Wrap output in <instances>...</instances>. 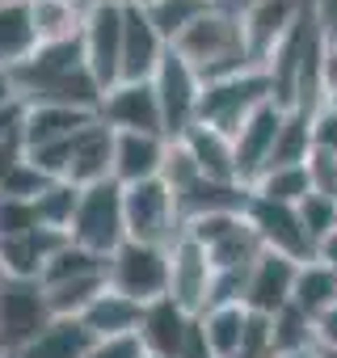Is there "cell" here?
I'll list each match as a JSON object with an SVG mask.
<instances>
[{
	"mask_svg": "<svg viewBox=\"0 0 337 358\" xmlns=\"http://www.w3.org/2000/svg\"><path fill=\"white\" fill-rule=\"evenodd\" d=\"M13 85L30 106H72V110H93L101 106V85L85 64V43H43L22 68H13Z\"/></svg>",
	"mask_w": 337,
	"mask_h": 358,
	"instance_id": "6da1fadb",
	"label": "cell"
},
{
	"mask_svg": "<svg viewBox=\"0 0 337 358\" xmlns=\"http://www.w3.org/2000/svg\"><path fill=\"white\" fill-rule=\"evenodd\" d=\"M173 51L203 76V85L241 76V72H249V68H261V64L253 59V51H249L245 13L232 9V5H224V0H220V5H215L203 22H194V26L173 43Z\"/></svg>",
	"mask_w": 337,
	"mask_h": 358,
	"instance_id": "7a4b0ae2",
	"label": "cell"
},
{
	"mask_svg": "<svg viewBox=\"0 0 337 358\" xmlns=\"http://www.w3.org/2000/svg\"><path fill=\"white\" fill-rule=\"evenodd\" d=\"M274 101V89H270V76L266 68H249L241 76H228V80H211L203 85V101H199V122L203 127H215L224 131L228 139L241 135V127Z\"/></svg>",
	"mask_w": 337,
	"mask_h": 358,
	"instance_id": "3957f363",
	"label": "cell"
},
{
	"mask_svg": "<svg viewBox=\"0 0 337 358\" xmlns=\"http://www.w3.org/2000/svg\"><path fill=\"white\" fill-rule=\"evenodd\" d=\"M68 241L89 249V253H118L127 245V211H122V186L114 182H97L89 190H80V207L76 220L68 228Z\"/></svg>",
	"mask_w": 337,
	"mask_h": 358,
	"instance_id": "277c9868",
	"label": "cell"
},
{
	"mask_svg": "<svg viewBox=\"0 0 337 358\" xmlns=\"http://www.w3.org/2000/svg\"><path fill=\"white\" fill-rule=\"evenodd\" d=\"M122 211H127V241L160 245V249H173L182 241L178 194L160 177L139 182V186H122Z\"/></svg>",
	"mask_w": 337,
	"mask_h": 358,
	"instance_id": "5b68a950",
	"label": "cell"
},
{
	"mask_svg": "<svg viewBox=\"0 0 337 358\" xmlns=\"http://www.w3.org/2000/svg\"><path fill=\"white\" fill-rule=\"evenodd\" d=\"M55 320L38 278H9L0 287V354L17 358Z\"/></svg>",
	"mask_w": 337,
	"mask_h": 358,
	"instance_id": "8992f818",
	"label": "cell"
},
{
	"mask_svg": "<svg viewBox=\"0 0 337 358\" xmlns=\"http://www.w3.org/2000/svg\"><path fill=\"white\" fill-rule=\"evenodd\" d=\"M122 22H127V0H93L85 13V64L97 76L101 93H110L122 80Z\"/></svg>",
	"mask_w": 337,
	"mask_h": 358,
	"instance_id": "52a82bcc",
	"label": "cell"
},
{
	"mask_svg": "<svg viewBox=\"0 0 337 358\" xmlns=\"http://www.w3.org/2000/svg\"><path fill=\"white\" fill-rule=\"evenodd\" d=\"M106 282H110V291H118V295H127L143 308L164 299L168 295V249L127 241L118 253H110Z\"/></svg>",
	"mask_w": 337,
	"mask_h": 358,
	"instance_id": "ba28073f",
	"label": "cell"
},
{
	"mask_svg": "<svg viewBox=\"0 0 337 358\" xmlns=\"http://www.w3.org/2000/svg\"><path fill=\"white\" fill-rule=\"evenodd\" d=\"M156 101H160V118H164V139H182L194 122H199V101H203V76L168 47V55L160 59L156 76H152Z\"/></svg>",
	"mask_w": 337,
	"mask_h": 358,
	"instance_id": "9c48e42d",
	"label": "cell"
},
{
	"mask_svg": "<svg viewBox=\"0 0 337 358\" xmlns=\"http://www.w3.org/2000/svg\"><path fill=\"white\" fill-rule=\"evenodd\" d=\"M245 220L253 224V232H257V241H261L266 253H282V257H291L299 266L316 262V245H312V236H308V228L299 220V207L253 199L249 211H245Z\"/></svg>",
	"mask_w": 337,
	"mask_h": 358,
	"instance_id": "30bf717a",
	"label": "cell"
},
{
	"mask_svg": "<svg viewBox=\"0 0 337 358\" xmlns=\"http://www.w3.org/2000/svg\"><path fill=\"white\" fill-rule=\"evenodd\" d=\"M97 118L118 131V135H164V118H160V101H156V89L152 80H118L101 106H97Z\"/></svg>",
	"mask_w": 337,
	"mask_h": 358,
	"instance_id": "8fae6325",
	"label": "cell"
},
{
	"mask_svg": "<svg viewBox=\"0 0 337 358\" xmlns=\"http://www.w3.org/2000/svg\"><path fill=\"white\" fill-rule=\"evenodd\" d=\"M211 287H215L211 253L182 236L173 249H168V299L178 308H186L190 316H203L211 308Z\"/></svg>",
	"mask_w": 337,
	"mask_h": 358,
	"instance_id": "7c38bea8",
	"label": "cell"
},
{
	"mask_svg": "<svg viewBox=\"0 0 337 358\" xmlns=\"http://www.w3.org/2000/svg\"><path fill=\"white\" fill-rule=\"evenodd\" d=\"M312 9H320V0H249V9H245V34H249L253 59L266 64L270 51H274Z\"/></svg>",
	"mask_w": 337,
	"mask_h": 358,
	"instance_id": "4fadbf2b",
	"label": "cell"
},
{
	"mask_svg": "<svg viewBox=\"0 0 337 358\" xmlns=\"http://www.w3.org/2000/svg\"><path fill=\"white\" fill-rule=\"evenodd\" d=\"M282 118H287V110H282L278 101H270V106H261V110L241 127V135L232 139V143H236V182H241V186H253L257 177L270 169V156H274Z\"/></svg>",
	"mask_w": 337,
	"mask_h": 358,
	"instance_id": "5bb4252c",
	"label": "cell"
},
{
	"mask_svg": "<svg viewBox=\"0 0 337 358\" xmlns=\"http://www.w3.org/2000/svg\"><path fill=\"white\" fill-rule=\"evenodd\" d=\"M295 274H299V262H291L282 253H261L249 270V282H245V308L253 316L282 312L295 295Z\"/></svg>",
	"mask_w": 337,
	"mask_h": 358,
	"instance_id": "9a60e30c",
	"label": "cell"
},
{
	"mask_svg": "<svg viewBox=\"0 0 337 358\" xmlns=\"http://www.w3.org/2000/svg\"><path fill=\"white\" fill-rule=\"evenodd\" d=\"M164 55H168V43L152 26L148 9L143 5H127V22H122V80H152Z\"/></svg>",
	"mask_w": 337,
	"mask_h": 358,
	"instance_id": "2e32d148",
	"label": "cell"
},
{
	"mask_svg": "<svg viewBox=\"0 0 337 358\" xmlns=\"http://www.w3.org/2000/svg\"><path fill=\"white\" fill-rule=\"evenodd\" d=\"M194 320L199 316H190L186 308H178L168 295L156 299V303H148L143 320H139V345H143V354H152V358H182Z\"/></svg>",
	"mask_w": 337,
	"mask_h": 358,
	"instance_id": "e0dca14e",
	"label": "cell"
},
{
	"mask_svg": "<svg viewBox=\"0 0 337 358\" xmlns=\"http://www.w3.org/2000/svg\"><path fill=\"white\" fill-rule=\"evenodd\" d=\"M114 177V131L93 118L76 139H72V156H68V173H64V182L89 190L97 182H110Z\"/></svg>",
	"mask_w": 337,
	"mask_h": 358,
	"instance_id": "ac0fdd59",
	"label": "cell"
},
{
	"mask_svg": "<svg viewBox=\"0 0 337 358\" xmlns=\"http://www.w3.org/2000/svg\"><path fill=\"white\" fill-rule=\"evenodd\" d=\"M168 156V139L164 135H118L114 131V182L118 186H139L152 182L164 169Z\"/></svg>",
	"mask_w": 337,
	"mask_h": 358,
	"instance_id": "d6986e66",
	"label": "cell"
},
{
	"mask_svg": "<svg viewBox=\"0 0 337 358\" xmlns=\"http://www.w3.org/2000/svg\"><path fill=\"white\" fill-rule=\"evenodd\" d=\"M68 245V232H51V228H34L26 236H5L0 241V257H5L9 278H43L47 262Z\"/></svg>",
	"mask_w": 337,
	"mask_h": 358,
	"instance_id": "ffe728a7",
	"label": "cell"
},
{
	"mask_svg": "<svg viewBox=\"0 0 337 358\" xmlns=\"http://www.w3.org/2000/svg\"><path fill=\"white\" fill-rule=\"evenodd\" d=\"M253 203V190L241 186V182H194L182 199H178V211H182V224L186 220H199V215H245Z\"/></svg>",
	"mask_w": 337,
	"mask_h": 358,
	"instance_id": "44dd1931",
	"label": "cell"
},
{
	"mask_svg": "<svg viewBox=\"0 0 337 358\" xmlns=\"http://www.w3.org/2000/svg\"><path fill=\"white\" fill-rule=\"evenodd\" d=\"M97 114L93 110H72V106H30L26 110V148L43 152L55 143H68L76 131H85Z\"/></svg>",
	"mask_w": 337,
	"mask_h": 358,
	"instance_id": "7402d4cb",
	"label": "cell"
},
{
	"mask_svg": "<svg viewBox=\"0 0 337 358\" xmlns=\"http://www.w3.org/2000/svg\"><path fill=\"white\" fill-rule=\"evenodd\" d=\"M43 47L34 13H30V0H5L0 5V68L13 72L22 68L34 51Z\"/></svg>",
	"mask_w": 337,
	"mask_h": 358,
	"instance_id": "603a6c76",
	"label": "cell"
},
{
	"mask_svg": "<svg viewBox=\"0 0 337 358\" xmlns=\"http://www.w3.org/2000/svg\"><path fill=\"white\" fill-rule=\"evenodd\" d=\"M85 320V329L97 337V341H114V337H139V320H143V303H135V299H127V295H118V291H101L93 303H89V312L80 316Z\"/></svg>",
	"mask_w": 337,
	"mask_h": 358,
	"instance_id": "cb8c5ba5",
	"label": "cell"
},
{
	"mask_svg": "<svg viewBox=\"0 0 337 358\" xmlns=\"http://www.w3.org/2000/svg\"><path fill=\"white\" fill-rule=\"evenodd\" d=\"M182 143H186V152L194 156V164H199L203 177H211V182H236V143H232L224 131L194 122V127L182 135Z\"/></svg>",
	"mask_w": 337,
	"mask_h": 358,
	"instance_id": "d4e9b609",
	"label": "cell"
},
{
	"mask_svg": "<svg viewBox=\"0 0 337 358\" xmlns=\"http://www.w3.org/2000/svg\"><path fill=\"white\" fill-rule=\"evenodd\" d=\"M97 337L85 329L80 316H55L17 358H89Z\"/></svg>",
	"mask_w": 337,
	"mask_h": 358,
	"instance_id": "484cf974",
	"label": "cell"
},
{
	"mask_svg": "<svg viewBox=\"0 0 337 358\" xmlns=\"http://www.w3.org/2000/svg\"><path fill=\"white\" fill-rule=\"evenodd\" d=\"M89 5H93V0H30V13H34L38 38H43V43L80 38Z\"/></svg>",
	"mask_w": 337,
	"mask_h": 358,
	"instance_id": "4316f807",
	"label": "cell"
},
{
	"mask_svg": "<svg viewBox=\"0 0 337 358\" xmlns=\"http://www.w3.org/2000/svg\"><path fill=\"white\" fill-rule=\"evenodd\" d=\"M249 308L245 303H220V308H207L203 316H199V324H203V337H207V345L215 350V358H232L236 350H241V341H245V329H249Z\"/></svg>",
	"mask_w": 337,
	"mask_h": 358,
	"instance_id": "83f0119b",
	"label": "cell"
},
{
	"mask_svg": "<svg viewBox=\"0 0 337 358\" xmlns=\"http://www.w3.org/2000/svg\"><path fill=\"white\" fill-rule=\"evenodd\" d=\"M291 303H295L299 312H308L312 320H316L320 312H329V308L337 303V270H329L324 262H303L299 274H295V295H291Z\"/></svg>",
	"mask_w": 337,
	"mask_h": 358,
	"instance_id": "f1b7e54d",
	"label": "cell"
},
{
	"mask_svg": "<svg viewBox=\"0 0 337 358\" xmlns=\"http://www.w3.org/2000/svg\"><path fill=\"white\" fill-rule=\"evenodd\" d=\"M110 274V257H101V253H89V249H80V245H64L51 262H47V270H43V287H59V282H80V278H106Z\"/></svg>",
	"mask_w": 337,
	"mask_h": 358,
	"instance_id": "f546056e",
	"label": "cell"
},
{
	"mask_svg": "<svg viewBox=\"0 0 337 358\" xmlns=\"http://www.w3.org/2000/svg\"><path fill=\"white\" fill-rule=\"evenodd\" d=\"M220 5V0H148V17H152V26L164 34V43L173 47L194 22H203L211 9Z\"/></svg>",
	"mask_w": 337,
	"mask_h": 358,
	"instance_id": "4dcf8cb0",
	"label": "cell"
},
{
	"mask_svg": "<svg viewBox=\"0 0 337 358\" xmlns=\"http://www.w3.org/2000/svg\"><path fill=\"white\" fill-rule=\"evenodd\" d=\"M253 199H266V203H287V207H299L308 194H312V177H308V164H287V169H266L257 182L249 186Z\"/></svg>",
	"mask_w": 337,
	"mask_h": 358,
	"instance_id": "1f68e13d",
	"label": "cell"
},
{
	"mask_svg": "<svg viewBox=\"0 0 337 358\" xmlns=\"http://www.w3.org/2000/svg\"><path fill=\"white\" fill-rule=\"evenodd\" d=\"M76 207H80V186L64 182V177H51L47 190L34 199V211H38V224L51 228V232H68L72 220H76Z\"/></svg>",
	"mask_w": 337,
	"mask_h": 358,
	"instance_id": "d6a6232c",
	"label": "cell"
},
{
	"mask_svg": "<svg viewBox=\"0 0 337 358\" xmlns=\"http://www.w3.org/2000/svg\"><path fill=\"white\" fill-rule=\"evenodd\" d=\"M312 148H316V143H312V114H303V110H287L282 131H278V143H274V156H270V169L308 164Z\"/></svg>",
	"mask_w": 337,
	"mask_h": 358,
	"instance_id": "836d02e7",
	"label": "cell"
},
{
	"mask_svg": "<svg viewBox=\"0 0 337 358\" xmlns=\"http://www.w3.org/2000/svg\"><path fill=\"white\" fill-rule=\"evenodd\" d=\"M270 333H274V350H278V358H282V354L316 350V324H312V316L299 312L295 303H287L282 312L270 316Z\"/></svg>",
	"mask_w": 337,
	"mask_h": 358,
	"instance_id": "e575fe53",
	"label": "cell"
},
{
	"mask_svg": "<svg viewBox=\"0 0 337 358\" xmlns=\"http://www.w3.org/2000/svg\"><path fill=\"white\" fill-rule=\"evenodd\" d=\"M106 287H110L106 278H80V282H59V287H43V291H47V303H51L55 316H85L89 303Z\"/></svg>",
	"mask_w": 337,
	"mask_h": 358,
	"instance_id": "d590c367",
	"label": "cell"
},
{
	"mask_svg": "<svg viewBox=\"0 0 337 358\" xmlns=\"http://www.w3.org/2000/svg\"><path fill=\"white\" fill-rule=\"evenodd\" d=\"M160 182L173 190L178 199H182L194 182H203V173H199V164H194V156L186 152L182 139H168V156H164V169H160Z\"/></svg>",
	"mask_w": 337,
	"mask_h": 358,
	"instance_id": "8d00e7d4",
	"label": "cell"
},
{
	"mask_svg": "<svg viewBox=\"0 0 337 358\" xmlns=\"http://www.w3.org/2000/svg\"><path fill=\"white\" fill-rule=\"evenodd\" d=\"M299 220H303V228H308V236H312V245L320 249V241H329L333 232H337V199H329V194H308L303 203H299Z\"/></svg>",
	"mask_w": 337,
	"mask_h": 358,
	"instance_id": "74e56055",
	"label": "cell"
},
{
	"mask_svg": "<svg viewBox=\"0 0 337 358\" xmlns=\"http://www.w3.org/2000/svg\"><path fill=\"white\" fill-rule=\"evenodd\" d=\"M47 182H51V177L34 164V160H22L13 173H5V177H0V199H38L43 190H47Z\"/></svg>",
	"mask_w": 337,
	"mask_h": 358,
	"instance_id": "f35d334b",
	"label": "cell"
},
{
	"mask_svg": "<svg viewBox=\"0 0 337 358\" xmlns=\"http://www.w3.org/2000/svg\"><path fill=\"white\" fill-rule=\"evenodd\" d=\"M34 228H43V224H38V211H34L30 199H0V241L5 236H26Z\"/></svg>",
	"mask_w": 337,
	"mask_h": 358,
	"instance_id": "ab89813d",
	"label": "cell"
},
{
	"mask_svg": "<svg viewBox=\"0 0 337 358\" xmlns=\"http://www.w3.org/2000/svg\"><path fill=\"white\" fill-rule=\"evenodd\" d=\"M232 358H278L274 350V333H270V316H249V329H245V341Z\"/></svg>",
	"mask_w": 337,
	"mask_h": 358,
	"instance_id": "60d3db41",
	"label": "cell"
},
{
	"mask_svg": "<svg viewBox=\"0 0 337 358\" xmlns=\"http://www.w3.org/2000/svg\"><path fill=\"white\" fill-rule=\"evenodd\" d=\"M308 177H312V190H316V194L337 199V156H333V152L312 148V156H308Z\"/></svg>",
	"mask_w": 337,
	"mask_h": 358,
	"instance_id": "b9f144b4",
	"label": "cell"
},
{
	"mask_svg": "<svg viewBox=\"0 0 337 358\" xmlns=\"http://www.w3.org/2000/svg\"><path fill=\"white\" fill-rule=\"evenodd\" d=\"M312 143L320 152H333L337 156V101H324L312 114Z\"/></svg>",
	"mask_w": 337,
	"mask_h": 358,
	"instance_id": "7bdbcfd3",
	"label": "cell"
},
{
	"mask_svg": "<svg viewBox=\"0 0 337 358\" xmlns=\"http://www.w3.org/2000/svg\"><path fill=\"white\" fill-rule=\"evenodd\" d=\"M89 358H148L139 337H114V341H97Z\"/></svg>",
	"mask_w": 337,
	"mask_h": 358,
	"instance_id": "ee69618b",
	"label": "cell"
},
{
	"mask_svg": "<svg viewBox=\"0 0 337 358\" xmlns=\"http://www.w3.org/2000/svg\"><path fill=\"white\" fill-rule=\"evenodd\" d=\"M320 89H324V101H337V38L333 34L320 55Z\"/></svg>",
	"mask_w": 337,
	"mask_h": 358,
	"instance_id": "f6af8a7d",
	"label": "cell"
},
{
	"mask_svg": "<svg viewBox=\"0 0 337 358\" xmlns=\"http://www.w3.org/2000/svg\"><path fill=\"white\" fill-rule=\"evenodd\" d=\"M312 324H316V350H337V303L320 312Z\"/></svg>",
	"mask_w": 337,
	"mask_h": 358,
	"instance_id": "bcb514c9",
	"label": "cell"
},
{
	"mask_svg": "<svg viewBox=\"0 0 337 358\" xmlns=\"http://www.w3.org/2000/svg\"><path fill=\"white\" fill-rule=\"evenodd\" d=\"M182 358H215V350L207 345V337H203V324H199V320H194V329H190V337H186Z\"/></svg>",
	"mask_w": 337,
	"mask_h": 358,
	"instance_id": "7dc6e473",
	"label": "cell"
},
{
	"mask_svg": "<svg viewBox=\"0 0 337 358\" xmlns=\"http://www.w3.org/2000/svg\"><path fill=\"white\" fill-rule=\"evenodd\" d=\"M316 262H324L329 270H337V232H333L329 241H320V249H316Z\"/></svg>",
	"mask_w": 337,
	"mask_h": 358,
	"instance_id": "c3c4849f",
	"label": "cell"
},
{
	"mask_svg": "<svg viewBox=\"0 0 337 358\" xmlns=\"http://www.w3.org/2000/svg\"><path fill=\"white\" fill-rule=\"evenodd\" d=\"M282 358H320L316 350H303V354H282Z\"/></svg>",
	"mask_w": 337,
	"mask_h": 358,
	"instance_id": "681fc988",
	"label": "cell"
},
{
	"mask_svg": "<svg viewBox=\"0 0 337 358\" xmlns=\"http://www.w3.org/2000/svg\"><path fill=\"white\" fill-rule=\"evenodd\" d=\"M9 282V270H5V257H0V287H5Z\"/></svg>",
	"mask_w": 337,
	"mask_h": 358,
	"instance_id": "f907efd6",
	"label": "cell"
},
{
	"mask_svg": "<svg viewBox=\"0 0 337 358\" xmlns=\"http://www.w3.org/2000/svg\"><path fill=\"white\" fill-rule=\"evenodd\" d=\"M316 354H320V358H337V350H316Z\"/></svg>",
	"mask_w": 337,
	"mask_h": 358,
	"instance_id": "816d5d0a",
	"label": "cell"
},
{
	"mask_svg": "<svg viewBox=\"0 0 337 358\" xmlns=\"http://www.w3.org/2000/svg\"><path fill=\"white\" fill-rule=\"evenodd\" d=\"M127 5H148V0H127Z\"/></svg>",
	"mask_w": 337,
	"mask_h": 358,
	"instance_id": "f5cc1de1",
	"label": "cell"
},
{
	"mask_svg": "<svg viewBox=\"0 0 337 358\" xmlns=\"http://www.w3.org/2000/svg\"><path fill=\"white\" fill-rule=\"evenodd\" d=\"M0 358H5V354H0Z\"/></svg>",
	"mask_w": 337,
	"mask_h": 358,
	"instance_id": "db71d44e",
	"label": "cell"
},
{
	"mask_svg": "<svg viewBox=\"0 0 337 358\" xmlns=\"http://www.w3.org/2000/svg\"><path fill=\"white\" fill-rule=\"evenodd\" d=\"M148 358H152V354H148Z\"/></svg>",
	"mask_w": 337,
	"mask_h": 358,
	"instance_id": "11a10c76",
	"label": "cell"
}]
</instances>
